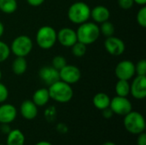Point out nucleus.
I'll list each match as a JSON object with an SVG mask.
<instances>
[{
	"instance_id": "25",
	"label": "nucleus",
	"mask_w": 146,
	"mask_h": 145,
	"mask_svg": "<svg viewBox=\"0 0 146 145\" xmlns=\"http://www.w3.org/2000/svg\"><path fill=\"white\" fill-rule=\"evenodd\" d=\"M10 53L11 52L9 46L3 41L0 40V62H3L4 61H6L9 58Z\"/></svg>"
},
{
	"instance_id": "1",
	"label": "nucleus",
	"mask_w": 146,
	"mask_h": 145,
	"mask_svg": "<svg viewBox=\"0 0 146 145\" xmlns=\"http://www.w3.org/2000/svg\"><path fill=\"white\" fill-rule=\"evenodd\" d=\"M48 91L50 99L60 103H68L74 97V91L71 85L62 80H58L49 85Z\"/></svg>"
},
{
	"instance_id": "26",
	"label": "nucleus",
	"mask_w": 146,
	"mask_h": 145,
	"mask_svg": "<svg viewBox=\"0 0 146 145\" xmlns=\"http://www.w3.org/2000/svg\"><path fill=\"white\" fill-rule=\"evenodd\" d=\"M67 65V60L65 57H63L62 56H56L53 57L52 59V67L54 68H56V70H61L63 67H65Z\"/></svg>"
},
{
	"instance_id": "34",
	"label": "nucleus",
	"mask_w": 146,
	"mask_h": 145,
	"mask_svg": "<svg viewBox=\"0 0 146 145\" xmlns=\"http://www.w3.org/2000/svg\"><path fill=\"white\" fill-rule=\"evenodd\" d=\"M102 115H103V117H104V118H105V119H110V118L113 116L114 113L112 112V110H111L110 108L109 107V108L104 109L102 110Z\"/></svg>"
},
{
	"instance_id": "35",
	"label": "nucleus",
	"mask_w": 146,
	"mask_h": 145,
	"mask_svg": "<svg viewBox=\"0 0 146 145\" xmlns=\"http://www.w3.org/2000/svg\"><path fill=\"white\" fill-rule=\"evenodd\" d=\"M45 0H27V3L33 6V7H38L40 6L41 4H43L44 3Z\"/></svg>"
},
{
	"instance_id": "17",
	"label": "nucleus",
	"mask_w": 146,
	"mask_h": 145,
	"mask_svg": "<svg viewBox=\"0 0 146 145\" xmlns=\"http://www.w3.org/2000/svg\"><path fill=\"white\" fill-rule=\"evenodd\" d=\"M50 94L47 88H40L34 91L32 101L36 104L37 107H44L50 101Z\"/></svg>"
},
{
	"instance_id": "5",
	"label": "nucleus",
	"mask_w": 146,
	"mask_h": 145,
	"mask_svg": "<svg viewBox=\"0 0 146 145\" xmlns=\"http://www.w3.org/2000/svg\"><path fill=\"white\" fill-rule=\"evenodd\" d=\"M57 32L50 26H43L38 28L36 33V42L43 50L51 49L57 42Z\"/></svg>"
},
{
	"instance_id": "29",
	"label": "nucleus",
	"mask_w": 146,
	"mask_h": 145,
	"mask_svg": "<svg viewBox=\"0 0 146 145\" xmlns=\"http://www.w3.org/2000/svg\"><path fill=\"white\" fill-rule=\"evenodd\" d=\"M56 109L54 106L48 107L44 111V117L48 121H53L56 117Z\"/></svg>"
},
{
	"instance_id": "7",
	"label": "nucleus",
	"mask_w": 146,
	"mask_h": 145,
	"mask_svg": "<svg viewBox=\"0 0 146 145\" xmlns=\"http://www.w3.org/2000/svg\"><path fill=\"white\" fill-rule=\"evenodd\" d=\"M110 108L114 115L125 116L133 110V105L127 97L116 96L110 100Z\"/></svg>"
},
{
	"instance_id": "32",
	"label": "nucleus",
	"mask_w": 146,
	"mask_h": 145,
	"mask_svg": "<svg viewBox=\"0 0 146 145\" xmlns=\"http://www.w3.org/2000/svg\"><path fill=\"white\" fill-rule=\"evenodd\" d=\"M137 145H146V134L145 132L138 135Z\"/></svg>"
},
{
	"instance_id": "22",
	"label": "nucleus",
	"mask_w": 146,
	"mask_h": 145,
	"mask_svg": "<svg viewBox=\"0 0 146 145\" xmlns=\"http://www.w3.org/2000/svg\"><path fill=\"white\" fill-rule=\"evenodd\" d=\"M17 7V0H0V11L4 14H13Z\"/></svg>"
},
{
	"instance_id": "40",
	"label": "nucleus",
	"mask_w": 146,
	"mask_h": 145,
	"mask_svg": "<svg viewBox=\"0 0 146 145\" xmlns=\"http://www.w3.org/2000/svg\"><path fill=\"white\" fill-rule=\"evenodd\" d=\"M103 145H116L115 143H113V142H105L104 144H103Z\"/></svg>"
},
{
	"instance_id": "9",
	"label": "nucleus",
	"mask_w": 146,
	"mask_h": 145,
	"mask_svg": "<svg viewBox=\"0 0 146 145\" xmlns=\"http://www.w3.org/2000/svg\"><path fill=\"white\" fill-rule=\"evenodd\" d=\"M59 76L60 80L72 85L80 81L81 78V72L78 67L67 64L61 70H59Z\"/></svg>"
},
{
	"instance_id": "8",
	"label": "nucleus",
	"mask_w": 146,
	"mask_h": 145,
	"mask_svg": "<svg viewBox=\"0 0 146 145\" xmlns=\"http://www.w3.org/2000/svg\"><path fill=\"white\" fill-rule=\"evenodd\" d=\"M115 74L118 79L130 80L136 74L135 64L130 60L121 61L115 68Z\"/></svg>"
},
{
	"instance_id": "24",
	"label": "nucleus",
	"mask_w": 146,
	"mask_h": 145,
	"mask_svg": "<svg viewBox=\"0 0 146 145\" xmlns=\"http://www.w3.org/2000/svg\"><path fill=\"white\" fill-rule=\"evenodd\" d=\"M86 44L77 41L72 47V53L75 57H83L86 53Z\"/></svg>"
},
{
	"instance_id": "30",
	"label": "nucleus",
	"mask_w": 146,
	"mask_h": 145,
	"mask_svg": "<svg viewBox=\"0 0 146 145\" xmlns=\"http://www.w3.org/2000/svg\"><path fill=\"white\" fill-rule=\"evenodd\" d=\"M9 97V90L5 85L0 81V103H3Z\"/></svg>"
},
{
	"instance_id": "31",
	"label": "nucleus",
	"mask_w": 146,
	"mask_h": 145,
	"mask_svg": "<svg viewBox=\"0 0 146 145\" xmlns=\"http://www.w3.org/2000/svg\"><path fill=\"white\" fill-rule=\"evenodd\" d=\"M117 2L121 9H125V10H128L132 9L134 4L133 0H117Z\"/></svg>"
},
{
	"instance_id": "12",
	"label": "nucleus",
	"mask_w": 146,
	"mask_h": 145,
	"mask_svg": "<svg viewBox=\"0 0 146 145\" xmlns=\"http://www.w3.org/2000/svg\"><path fill=\"white\" fill-rule=\"evenodd\" d=\"M57 41L64 47H72L77 41L76 31L70 27H62L57 32Z\"/></svg>"
},
{
	"instance_id": "13",
	"label": "nucleus",
	"mask_w": 146,
	"mask_h": 145,
	"mask_svg": "<svg viewBox=\"0 0 146 145\" xmlns=\"http://www.w3.org/2000/svg\"><path fill=\"white\" fill-rule=\"evenodd\" d=\"M39 79L47 85H50L53 83L60 80L59 71L54 68L52 66L42 67L38 71Z\"/></svg>"
},
{
	"instance_id": "41",
	"label": "nucleus",
	"mask_w": 146,
	"mask_h": 145,
	"mask_svg": "<svg viewBox=\"0 0 146 145\" xmlns=\"http://www.w3.org/2000/svg\"><path fill=\"white\" fill-rule=\"evenodd\" d=\"M1 79H2V71L0 69V81H1Z\"/></svg>"
},
{
	"instance_id": "21",
	"label": "nucleus",
	"mask_w": 146,
	"mask_h": 145,
	"mask_svg": "<svg viewBox=\"0 0 146 145\" xmlns=\"http://www.w3.org/2000/svg\"><path fill=\"white\" fill-rule=\"evenodd\" d=\"M115 91L116 96L127 97L130 94V84L128 80L118 79L115 86Z\"/></svg>"
},
{
	"instance_id": "23",
	"label": "nucleus",
	"mask_w": 146,
	"mask_h": 145,
	"mask_svg": "<svg viewBox=\"0 0 146 145\" xmlns=\"http://www.w3.org/2000/svg\"><path fill=\"white\" fill-rule=\"evenodd\" d=\"M100 34H103L104 37H111L115 33V26L109 21H106L103 23H101V26H99Z\"/></svg>"
},
{
	"instance_id": "18",
	"label": "nucleus",
	"mask_w": 146,
	"mask_h": 145,
	"mask_svg": "<svg viewBox=\"0 0 146 145\" xmlns=\"http://www.w3.org/2000/svg\"><path fill=\"white\" fill-rule=\"evenodd\" d=\"M25 135L19 129L10 130L7 134L6 144L5 145H24L25 144Z\"/></svg>"
},
{
	"instance_id": "28",
	"label": "nucleus",
	"mask_w": 146,
	"mask_h": 145,
	"mask_svg": "<svg viewBox=\"0 0 146 145\" xmlns=\"http://www.w3.org/2000/svg\"><path fill=\"white\" fill-rule=\"evenodd\" d=\"M135 73L137 75L146 76V60L142 59L139 60L135 64Z\"/></svg>"
},
{
	"instance_id": "38",
	"label": "nucleus",
	"mask_w": 146,
	"mask_h": 145,
	"mask_svg": "<svg viewBox=\"0 0 146 145\" xmlns=\"http://www.w3.org/2000/svg\"><path fill=\"white\" fill-rule=\"evenodd\" d=\"M4 32V26L2 21H0V38L3 35Z\"/></svg>"
},
{
	"instance_id": "19",
	"label": "nucleus",
	"mask_w": 146,
	"mask_h": 145,
	"mask_svg": "<svg viewBox=\"0 0 146 145\" xmlns=\"http://www.w3.org/2000/svg\"><path fill=\"white\" fill-rule=\"evenodd\" d=\"M111 98L109 97L108 94L104 92H98L92 98V103L94 107L98 110H103L110 107Z\"/></svg>"
},
{
	"instance_id": "15",
	"label": "nucleus",
	"mask_w": 146,
	"mask_h": 145,
	"mask_svg": "<svg viewBox=\"0 0 146 145\" xmlns=\"http://www.w3.org/2000/svg\"><path fill=\"white\" fill-rule=\"evenodd\" d=\"M20 113L24 119L32 121L37 117L38 110L36 104L32 100H25L20 106Z\"/></svg>"
},
{
	"instance_id": "33",
	"label": "nucleus",
	"mask_w": 146,
	"mask_h": 145,
	"mask_svg": "<svg viewBox=\"0 0 146 145\" xmlns=\"http://www.w3.org/2000/svg\"><path fill=\"white\" fill-rule=\"evenodd\" d=\"M56 131L62 134H65L68 132V126L64 124V123H59L57 126H56Z\"/></svg>"
},
{
	"instance_id": "4",
	"label": "nucleus",
	"mask_w": 146,
	"mask_h": 145,
	"mask_svg": "<svg viewBox=\"0 0 146 145\" xmlns=\"http://www.w3.org/2000/svg\"><path fill=\"white\" fill-rule=\"evenodd\" d=\"M123 125L125 129L131 134L139 135L145 131V120L142 114L132 110L124 116Z\"/></svg>"
},
{
	"instance_id": "42",
	"label": "nucleus",
	"mask_w": 146,
	"mask_h": 145,
	"mask_svg": "<svg viewBox=\"0 0 146 145\" xmlns=\"http://www.w3.org/2000/svg\"><path fill=\"white\" fill-rule=\"evenodd\" d=\"M0 145H4V144H0Z\"/></svg>"
},
{
	"instance_id": "2",
	"label": "nucleus",
	"mask_w": 146,
	"mask_h": 145,
	"mask_svg": "<svg viewBox=\"0 0 146 145\" xmlns=\"http://www.w3.org/2000/svg\"><path fill=\"white\" fill-rule=\"evenodd\" d=\"M76 35L79 42L86 45L92 44L95 43L100 36L99 26L95 22H84L79 25V27L76 30Z\"/></svg>"
},
{
	"instance_id": "20",
	"label": "nucleus",
	"mask_w": 146,
	"mask_h": 145,
	"mask_svg": "<svg viewBox=\"0 0 146 145\" xmlns=\"http://www.w3.org/2000/svg\"><path fill=\"white\" fill-rule=\"evenodd\" d=\"M12 71L15 75H21L26 73L27 69V62L25 57L16 56L12 62Z\"/></svg>"
},
{
	"instance_id": "11",
	"label": "nucleus",
	"mask_w": 146,
	"mask_h": 145,
	"mask_svg": "<svg viewBox=\"0 0 146 145\" xmlns=\"http://www.w3.org/2000/svg\"><path fill=\"white\" fill-rule=\"evenodd\" d=\"M130 94L138 100L146 97V77L137 75L130 85Z\"/></svg>"
},
{
	"instance_id": "36",
	"label": "nucleus",
	"mask_w": 146,
	"mask_h": 145,
	"mask_svg": "<svg viewBox=\"0 0 146 145\" xmlns=\"http://www.w3.org/2000/svg\"><path fill=\"white\" fill-rule=\"evenodd\" d=\"M1 125H2V126H1L2 132H4V133H6V134H8L10 132V128L9 126V124H1Z\"/></svg>"
},
{
	"instance_id": "27",
	"label": "nucleus",
	"mask_w": 146,
	"mask_h": 145,
	"mask_svg": "<svg viewBox=\"0 0 146 145\" xmlns=\"http://www.w3.org/2000/svg\"><path fill=\"white\" fill-rule=\"evenodd\" d=\"M136 21L138 22V24L142 26V27H145L146 26V7L142 6L139 10L137 13L136 15Z\"/></svg>"
},
{
	"instance_id": "14",
	"label": "nucleus",
	"mask_w": 146,
	"mask_h": 145,
	"mask_svg": "<svg viewBox=\"0 0 146 145\" xmlns=\"http://www.w3.org/2000/svg\"><path fill=\"white\" fill-rule=\"evenodd\" d=\"M17 116L16 108L9 103L0 105V124H10Z\"/></svg>"
},
{
	"instance_id": "6",
	"label": "nucleus",
	"mask_w": 146,
	"mask_h": 145,
	"mask_svg": "<svg viewBox=\"0 0 146 145\" xmlns=\"http://www.w3.org/2000/svg\"><path fill=\"white\" fill-rule=\"evenodd\" d=\"M9 48L10 52L15 56L26 57L31 53L33 48V43L27 35H19L14 38Z\"/></svg>"
},
{
	"instance_id": "39",
	"label": "nucleus",
	"mask_w": 146,
	"mask_h": 145,
	"mask_svg": "<svg viewBox=\"0 0 146 145\" xmlns=\"http://www.w3.org/2000/svg\"><path fill=\"white\" fill-rule=\"evenodd\" d=\"M34 145H52L50 142L48 141H39L37 144H35Z\"/></svg>"
},
{
	"instance_id": "3",
	"label": "nucleus",
	"mask_w": 146,
	"mask_h": 145,
	"mask_svg": "<svg viewBox=\"0 0 146 145\" xmlns=\"http://www.w3.org/2000/svg\"><path fill=\"white\" fill-rule=\"evenodd\" d=\"M68 18L72 23L77 25L86 22L91 18V8L84 2H75L68 8Z\"/></svg>"
},
{
	"instance_id": "10",
	"label": "nucleus",
	"mask_w": 146,
	"mask_h": 145,
	"mask_svg": "<svg viewBox=\"0 0 146 145\" xmlns=\"http://www.w3.org/2000/svg\"><path fill=\"white\" fill-rule=\"evenodd\" d=\"M104 48L110 55L118 56L124 53L126 45L122 39L113 35L111 37L106 38L104 41Z\"/></svg>"
},
{
	"instance_id": "16",
	"label": "nucleus",
	"mask_w": 146,
	"mask_h": 145,
	"mask_svg": "<svg viewBox=\"0 0 146 145\" xmlns=\"http://www.w3.org/2000/svg\"><path fill=\"white\" fill-rule=\"evenodd\" d=\"M110 17V12L106 6L97 5L92 9H91V18L93 22L97 24H101L106 21H109Z\"/></svg>"
},
{
	"instance_id": "37",
	"label": "nucleus",
	"mask_w": 146,
	"mask_h": 145,
	"mask_svg": "<svg viewBox=\"0 0 146 145\" xmlns=\"http://www.w3.org/2000/svg\"><path fill=\"white\" fill-rule=\"evenodd\" d=\"M134 3H137L140 6H145L146 4V0H133Z\"/></svg>"
}]
</instances>
